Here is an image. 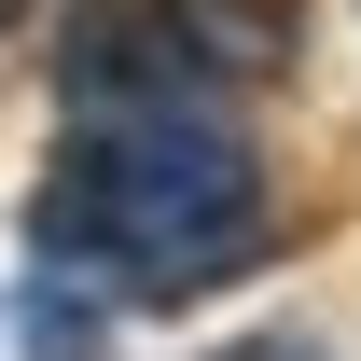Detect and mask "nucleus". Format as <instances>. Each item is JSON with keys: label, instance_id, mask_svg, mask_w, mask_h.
<instances>
[{"label": "nucleus", "instance_id": "f03ea898", "mask_svg": "<svg viewBox=\"0 0 361 361\" xmlns=\"http://www.w3.org/2000/svg\"><path fill=\"white\" fill-rule=\"evenodd\" d=\"M56 97H70V126L209 111V14H195V0H70V28H56Z\"/></svg>", "mask_w": 361, "mask_h": 361}, {"label": "nucleus", "instance_id": "7ed1b4c3", "mask_svg": "<svg viewBox=\"0 0 361 361\" xmlns=\"http://www.w3.org/2000/svg\"><path fill=\"white\" fill-rule=\"evenodd\" d=\"M223 361H319V348H223Z\"/></svg>", "mask_w": 361, "mask_h": 361}, {"label": "nucleus", "instance_id": "f257e3e1", "mask_svg": "<svg viewBox=\"0 0 361 361\" xmlns=\"http://www.w3.org/2000/svg\"><path fill=\"white\" fill-rule=\"evenodd\" d=\"M42 278H97L126 306H195L264 250V167L223 111H126L70 126L56 180L28 195Z\"/></svg>", "mask_w": 361, "mask_h": 361}, {"label": "nucleus", "instance_id": "20e7f679", "mask_svg": "<svg viewBox=\"0 0 361 361\" xmlns=\"http://www.w3.org/2000/svg\"><path fill=\"white\" fill-rule=\"evenodd\" d=\"M14 14H28V0H0V28H14Z\"/></svg>", "mask_w": 361, "mask_h": 361}]
</instances>
